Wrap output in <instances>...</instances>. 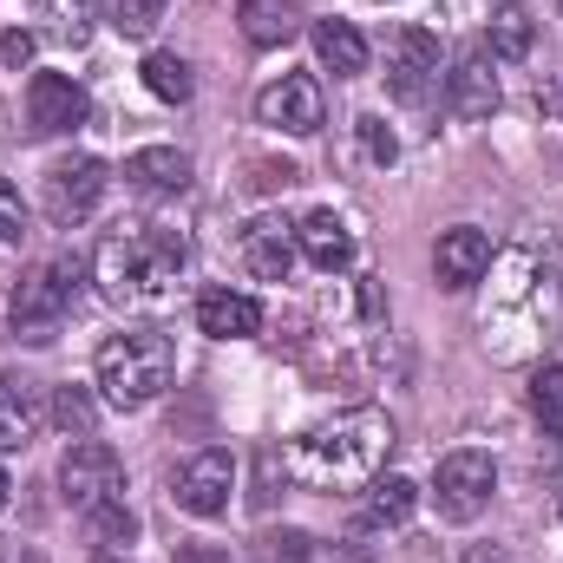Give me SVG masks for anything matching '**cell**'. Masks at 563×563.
I'll list each match as a JSON object with an SVG mask.
<instances>
[{
  "instance_id": "cell-25",
  "label": "cell",
  "mask_w": 563,
  "mask_h": 563,
  "mask_svg": "<svg viewBox=\"0 0 563 563\" xmlns=\"http://www.w3.org/2000/svg\"><path fill=\"white\" fill-rule=\"evenodd\" d=\"M46 420L59 426L66 439H92V426H99V394H86V387H59L53 407H46Z\"/></svg>"
},
{
  "instance_id": "cell-14",
  "label": "cell",
  "mask_w": 563,
  "mask_h": 563,
  "mask_svg": "<svg viewBox=\"0 0 563 563\" xmlns=\"http://www.w3.org/2000/svg\"><path fill=\"white\" fill-rule=\"evenodd\" d=\"M46 432V394L26 374H0V459L26 452Z\"/></svg>"
},
{
  "instance_id": "cell-11",
  "label": "cell",
  "mask_w": 563,
  "mask_h": 563,
  "mask_svg": "<svg viewBox=\"0 0 563 563\" xmlns=\"http://www.w3.org/2000/svg\"><path fill=\"white\" fill-rule=\"evenodd\" d=\"M498 59H492V46L478 40V46H465L459 59H452V73H445V112L452 119H465V125H478V119H492L498 112V73H492Z\"/></svg>"
},
{
  "instance_id": "cell-12",
  "label": "cell",
  "mask_w": 563,
  "mask_h": 563,
  "mask_svg": "<svg viewBox=\"0 0 563 563\" xmlns=\"http://www.w3.org/2000/svg\"><path fill=\"white\" fill-rule=\"evenodd\" d=\"M86 86L79 79H66V73H33L26 79V125L40 132V139H59V132H79L86 125Z\"/></svg>"
},
{
  "instance_id": "cell-20",
  "label": "cell",
  "mask_w": 563,
  "mask_h": 563,
  "mask_svg": "<svg viewBox=\"0 0 563 563\" xmlns=\"http://www.w3.org/2000/svg\"><path fill=\"white\" fill-rule=\"evenodd\" d=\"M314 53H321V66H328L334 79L367 73V40H361V26H347V20H314Z\"/></svg>"
},
{
  "instance_id": "cell-1",
  "label": "cell",
  "mask_w": 563,
  "mask_h": 563,
  "mask_svg": "<svg viewBox=\"0 0 563 563\" xmlns=\"http://www.w3.org/2000/svg\"><path fill=\"white\" fill-rule=\"evenodd\" d=\"M387 452H394V420L380 407H347L334 420L308 426L282 452V472L301 492H367L387 472Z\"/></svg>"
},
{
  "instance_id": "cell-7",
  "label": "cell",
  "mask_w": 563,
  "mask_h": 563,
  "mask_svg": "<svg viewBox=\"0 0 563 563\" xmlns=\"http://www.w3.org/2000/svg\"><path fill=\"white\" fill-rule=\"evenodd\" d=\"M106 184H112V177H106L99 157H86V151H79V157H53V164H46V184H40V203H46V217H53L59 230H79V223L106 203Z\"/></svg>"
},
{
  "instance_id": "cell-31",
  "label": "cell",
  "mask_w": 563,
  "mask_h": 563,
  "mask_svg": "<svg viewBox=\"0 0 563 563\" xmlns=\"http://www.w3.org/2000/svg\"><path fill=\"white\" fill-rule=\"evenodd\" d=\"M269 544V563H308L314 558V544L301 538V531H276V538H263Z\"/></svg>"
},
{
  "instance_id": "cell-32",
  "label": "cell",
  "mask_w": 563,
  "mask_h": 563,
  "mask_svg": "<svg viewBox=\"0 0 563 563\" xmlns=\"http://www.w3.org/2000/svg\"><path fill=\"white\" fill-rule=\"evenodd\" d=\"M0 59H7V66H26V59H33V33H7V40H0Z\"/></svg>"
},
{
  "instance_id": "cell-37",
  "label": "cell",
  "mask_w": 563,
  "mask_h": 563,
  "mask_svg": "<svg viewBox=\"0 0 563 563\" xmlns=\"http://www.w3.org/2000/svg\"><path fill=\"white\" fill-rule=\"evenodd\" d=\"M558 518H563V492H558Z\"/></svg>"
},
{
  "instance_id": "cell-30",
  "label": "cell",
  "mask_w": 563,
  "mask_h": 563,
  "mask_svg": "<svg viewBox=\"0 0 563 563\" xmlns=\"http://www.w3.org/2000/svg\"><path fill=\"white\" fill-rule=\"evenodd\" d=\"M361 151H367L374 164H394V157H400V144H394V132H387V125H380L374 112L361 119Z\"/></svg>"
},
{
  "instance_id": "cell-22",
  "label": "cell",
  "mask_w": 563,
  "mask_h": 563,
  "mask_svg": "<svg viewBox=\"0 0 563 563\" xmlns=\"http://www.w3.org/2000/svg\"><path fill=\"white\" fill-rule=\"evenodd\" d=\"M485 46H492V59H531V46H538V20H531V7H518V0L498 7Z\"/></svg>"
},
{
  "instance_id": "cell-38",
  "label": "cell",
  "mask_w": 563,
  "mask_h": 563,
  "mask_svg": "<svg viewBox=\"0 0 563 563\" xmlns=\"http://www.w3.org/2000/svg\"><path fill=\"white\" fill-rule=\"evenodd\" d=\"M99 563H125V558H99Z\"/></svg>"
},
{
  "instance_id": "cell-13",
  "label": "cell",
  "mask_w": 563,
  "mask_h": 563,
  "mask_svg": "<svg viewBox=\"0 0 563 563\" xmlns=\"http://www.w3.org/2000/svg\"><path fill=\"white\" fill-rule=\"evenodd\" d=\"M243 269L256 282H288L295 276V263H301V243H295V223L288 217H256V223H243Z\"/></svg>"
},
{
  "instance_id": "cell-2",
  "label": "cell",
  "mask_w": 563,
  "mask_h": 563,
  "mask_svg": "<svg viewBox=\"0 0 563 563\" xmlns=\"http://www.w3.org/2000/svg\"><path fill=\"white\" fill-rule=\"evenodd\" d=\"M190 250L177 230H157V223H119L99 256H92V276H99V295L112 308H164L177 295V276H184Z\"/></svg>"
},
{
  "instance_id": "cell-23",
  "label": "cell",
  "mask_w": 563,
  "mask_h": 563,
  "mask_svg": "<svg viewBox=\"0 0 563 563\" xmlns=\"http://www.w3.org/2000/svg\"><path fill=\"white\" fill-rule=\"evenodd\" d=\"M33 20L59 46H86L92 40V0H33Z\"/></svg>"
},
{
  "instance_id": "cell-29",
  "label": "cell",
  "mask_w": 563,
  "mask_h": 563,
  "mask_svg": "<svg viewBox=\"0 0 563 563\" xmlns=\"http://www.w3.org/2000/svg\"><path fill=\"white\" fill-rule=\"evenodd\" d=\"M33 236V210H26V197L0 177V243H26Z\"/></svg>"
},
{
  "instance_id": "cell-17",
  "label": "cell",
  "mask_w": 563,
  "mask_h": 563,
  "mask_svg": "<svg viewBox=\"0 0 563 563\" xmlns=\"http://www.w3.org/2000/svg\"><path fill=\"white\" fill-rule=\"evenodd\" d=\"M295 243H301V263L321 269V276H341V269L354 263V230H347L334 210H308V217L295 223Z\"/></svg>"
},
{
  "instance_id": "cell-33",
  "label": "cell",
  "mask_w": 563,
  "mask_h": 563,
  "mask_svg": "<svg viewBox=\"0 0 563 563\" xmlns=\"http://www.w3.org/2000/svg\"><path fill=\"white\" fill-rule=\"evenodd\" d=\"M256 184L263 190H288L295 184V164H256Z\"/></svg>"
},
{
  "instance_id": "cell-6",
  "label": "cell",
  "mask_w": 563,
  "mask_h": 563,
  "mask_svg": "<svg viewBox=\"0 0 563 563\" xmlns=\"http://www.w3.org/2000/svg\"><path fill=\"white\" fill-rule=\"evenodd\" d=\"M59 498L86 518L112 498H125V459L106 445V439H73L66 459H59Z\"/></svg>"
},
{
  "instance_id": "cell-28",
  "label": "cell",
  "mask_w": 563,
  "mask_h": 563,
  "mask_svg": "<svg viewBox=\"0 0 563 563\" xmlns=\"http://www.w3.org/2000/svg\"><path fill=\"white\" fill-rule=\"evenodd\" d=\"M164 7H170V0H106V20H112L125 40H151L157 20H164Z\"/></svg>"
},
{
  "instance_id": "cell-19",
  "label": "cell",
  "mask_w": 563,
  "mask_h": 563,
  "mask_svg": "<svg viewBox=\"0 0 563 563\" xmlns=\"http://www.w3.org/2000/svg\"><path fill=\"white\" fill-rule=\"evenodd\" d=\"M413 505H420V485L413 478H400V472H380L367 492H361V531H400L407 518H413Z\"/></svg>"
},
{
  "instance_id": "cell-8",
  "label": "cell",
  "mask_w": 563,
  "mask_h": 563,
  "mask_svg": "<svg viewBox=\"0 0 563 563\" xmlns=\"http://www.w3.org/2000/svg\"><path fill=\"white\" fill-rule=\"evenodd\" d=\"M230 492H236V459H230L223 445H203V452H190V459L170 472V498H177V511H190V518H223V511H230Z\"/></svg>"
},
{
  "instance_id": "cell-9",
  "label": "cell",
  "mask_w": 563,
  "mask_h": 563,
  "mask_svg": "<svg viewBox=\"0 0 563 563\" xmlns=\"http://www.w3.org/2000/svg\"><path fill=\"white\" fill-rule=\"evenodd\" d=\"M439 73H445V59H439V40L426 26H400L387 40V92L400 106H426L432 86H439Z\"/></svg>"
},
{
  "instance_id": "cell-3",
  "label": "cell",
  "mask_w": 563,
  "mask_h": 563,
  "mask_svg": "<svg viewBox=\"0 0 563 563\" xmlns=\"http://www.w3.org/2000/svg\"><path fill=\"white\" fill-rule=\"evenodd\" d=\"M92 374H99V400L112 413H144L151 400H164V387L177 374V354H170V341L157 328H125V334H112L99 347Z\"/></svg>"
},
{
  "instance_id": "cell-16",
  "label": "cell",
  "mask_w": 563,
  "mask_h": 563,
  "mask_svg": "<svg viewBox=\"0 0 563 563\" xmlns=\"http://www.w3.org/2000/svg\"><path fill=\"white\" fill-rule=\"evenodd\" d=\"M197 328L210 341H250V334H263V301L243 295V288H203L197 295Z\"/></svg>"
},
{
  "instance_id": "cell-21",
  "label": "cell",
  "mask_w": 563,
  "mask_h": 563,
  "mask_svg": "<svg viewBox=\"0 0 563 563\" xmlns=\"http://www.w3.org/2000/svg\"><path fill=\"white\" fill-rule=\"evenodd\" d=\"M236 20H243V40H250V46H288V40L301 33V13H295L288 0H243Z\"/></svg>"
},
{
  "instance_id": "cell-39",
  "label": "cell",
  "mask_w": 563,
  "mask_h": 563,
  "mask_svg": "<svg viewBox=\"0 0 563 563\" xmlns=\"http://www.w3.org/2000/svg\"><path fill=\"white\" fill-rule=\"evenodd\" d=\"M558 7H563V0H558Z\"/></svg>"
},
{
  "instance_id": "cell-26",
  "label": "cell",
  "mask_w": 563,
  "mask_h": 563,
  "mask_svg": "<svg viewBox=\"0 0 563 563\" xmlns=\"http://www.w3.org/2000/svg\"><path fill=\"white\" fill-rule=\"evenodd\" d=\"M86 531H92V544L112 558L119 544H132L139 538V518L125 511V498H112V505H99V511H86Z\"/></svg>"
},
{
  "instance_id": "cell-18",
  "label": "cell",
  "mask_w": 563,
  "mask_h": 563,
  "mask_svg": "<svg viewBox=\"0 0 563 563\" xmlns=\"http://www.w3.org/2000/svg\"><path fill=\"white\" fill-rule=\"evenodd\" d=\"M125 184L144 190V197H184L190 190V151L177 144H144L125 157Z\"/></svg>"
},
{
  "instance_id": "cell-36",
  "label": "cell",
  "mask_w": 563,
  "mask_h": 563,
  "mask_svg": "<svg viewBox=\"0 0 563 563\" xmlns=\"http://www.w3.org/2000/svg\"><path fill=\"white\" fill-rule=\"evenodd\" d=\"M7 492H13V485H7V472H0V511H7Z\"/></svg>"
},
{
  "instance_id": "cell-10",
  "label": "cell",
  "mask_w": 563,
  "mask_h": 563,
  "mask_svg": "<svg viewBox=\"0 0 563 563\" xmlns=\"http://www.w3.org/2000/svg\"><path fill=\"white\" fill-rule=\"evenodd\" d=\"M256 119L269 125V132H288V139H314L321 132V86L308 79V73H282L276 86H263L256 92Z\"/></svg>"
},
{
  "instance_id": "cell-27",
  "label": "cell",
  "mask_w": 563,
  "mask_h": 563,
  "mask_svg": "<svg viewBox=\"0 0 563 563\" xmlns=\"http://www.w3.org/2000/svg\"><path fill=\"white\" fill-rule=\"evenodd\" d=\"M531 413L544 420L551 439H563V367L558 361H544V367L531 374Z\"/></svg>"
},
{
  "instance_id": "cell-5",
  "label": "cell",
  "mask_w": 563,
  "mask_h": 563,
  "mask_svg": "<svg viewBox=\"0 0 563 563\" xmlns=\"http://www.w3.org/2000/svg\"><path fill=\"white\" fill-rule=\"evenodd\" d=\"M492 492H498V465H492V452H478V445L445 452L439 472H432V505H439L445 525L485 518V511H492Z\"/></svg>"
},
{
  "instance_id": "cell-15",
  "label": "cell",
  "mask_w": 563,
  "mask_h": 563,
  "mask_svg": "<svg viewBox=\"0 0 563 563\" xmlns=\"http://www.w3.org/2000/svg\"><path fill=\"white\" fill-rule=\"evenodd\" d=\"M432 276L445 282V288H472V282H485L492 276V236H485L478 223L445 230V236L432 243Z\"/></svg>"
},
{
  "instance_id": "cell-35",
  "label": "cell",
  "mask_w": 563,
  "mask_h": 563,
  "mask_svg": "<svg viewBox=\"0 0 563 563\" xmlns=\"http://www.w3.org/2000/svg\"><path fill=\"white\" fill-rule=\"evenodd\" d=\"M0 563H46L33 544H0Z\"/></svg>"
},
{
  "instance_id": "cell-24",
  "label": "cell",
  "mask_w": 563,
  "mask_h": 563,
  "mask_svg": "<svg viewBox=\"0 0 563 563\" xmlns=\"http://www.w3.org/2000/svg\"><path fill=\"white\" fill-rule=\"evenodd\" d=\"M144 86H151V99H164V106H190V92H197L190 59H177V53H151V59H144Z\"/></svg>"
},
{
  "instance_id": "cell-4",
  "label": "cell",
  "mask_w": 563,
  "mask_h": 563,
  "mask_svg": "<svg viewBox=\"0 0 563 563\" xmlns=\"http://www.w3.org/2000/svg\"><path fill=\"white\" fill-rule=\"evenodd\" d=\"M79 282H86V263H79V256H53L46 269H33V276L13 288V308H7L13 341L46 347V341L66 328V314H73V301H79Z\"/></svg>"
},
{
  "instance_id": "cell-34",
  "label": "cell",
  "mask_w": 563,
  "mask_h": 563,
  "mask_svg": "<svg viewBox=\"0 0 563 563\" xmlns=\"http://www.w3.org/2000/svg\"><path fill=\"white\" fill-rule=\"evenodd\" d=\"M177 563H230L223 544H177Z\"/></svg>"
}]
</instances>
